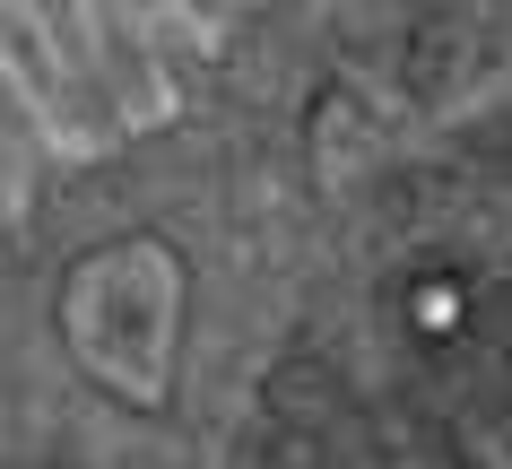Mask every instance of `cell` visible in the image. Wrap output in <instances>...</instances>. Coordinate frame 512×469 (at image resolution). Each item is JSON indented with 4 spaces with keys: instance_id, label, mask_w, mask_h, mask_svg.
Instances as JSON below:
<instances>
[{
    "instance_id": "cell-1",
    "label": "cell",
    "mask_w": 512,
    "mask_h": 469,
    "mask_svg": "<svg viewBox=\"0 0 512 469\" xmlns=\"http://www.w3.org/2000/svg\"><path fill=\"white\" fill-rule=\"evenodd\" d=\"M35 139H44V131H35V105L0 79V148H35Z\"/></svg>"
},
{
    "instance_id": "cell-2",
    "label": "cell",
    "mask_w": 512,
    "mask_h": 469,
    "mask_svg": "<svg viewBox=\"0 0 512 469\" xmlns=\"http://www.w3.org/2000/svg\"><path fill=\"white\" fill-rule=\"evenodd\" d=\"M330 469H374V452H365V435H356V426H339V443H330Z\"/></svg>"
},
{
    "instance_id": "cell-3",
    "label": "cell",
    "mask_w": 512,
    "mask_h": 469,
    "mask_svg": "<svg viewBox=\"0 0 512 469\" xmlns=\"http://www.w3.org/2000/svg\"><path fill=\"white\" fill-rule=\"evenodd\" d=\"M0 192H9V157H0Z\"/></svg>"
}]
</instances>
